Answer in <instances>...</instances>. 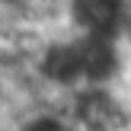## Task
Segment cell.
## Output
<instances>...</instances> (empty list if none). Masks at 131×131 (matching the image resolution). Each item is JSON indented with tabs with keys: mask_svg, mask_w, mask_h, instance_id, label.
I'll return each mask as SVG.
<instances>
[{
	"mask_svg": "<svg viewBox=\"0 0 131 131\" xmlns=\"http://www.w3.org/2000/svg\"><path fill=\"white\" fill-rule=\"evenodd\" d=\"M0 131H77V125H74V118L67 115L64 102L42 99V102L26 106L23 112L10 115L6 125Z\"/></svg>",
	"mask_w": 131,
	"mask_h": 131,
	"instance_id": "6da1fadb",
	"label": "cell"
}]
</instances>
